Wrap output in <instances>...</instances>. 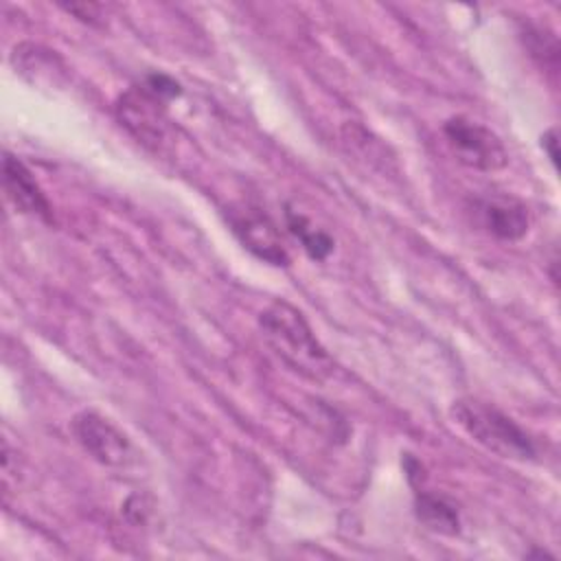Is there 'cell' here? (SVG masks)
I'll list each match as a JSON object with an SVG mask.
<instances>
[{"label":"cell","instance_id":"1","mask_svg":"<svg viewBox=\"0 0 561 561\" xmlns=\"http://www.w3.org/2000/svg\"><path fill=\"white\" fill-rule=\"evenodd\" d=\"M259 327L267 346L291 370L313 381H324L333 373V359L296 307L283 300L272 302L261 311Z\"/></svg>","mask_w":561,"mask_h":561},{"label":"cell","instance_id":"2","mask_svg":"<svg viewBox=\"0 0 561 561\" xmlns=\"http://www.w3.org/2000/svg\"><path fill=\"white\" fill-rule=\"evenodd\" d=\"M451 416L484 449L511 460L535 458L533 438L495 405L473 397H462L454 401Z\"/></svg>","mask_w":561,"mask_h":561},{"label":"cell","instance_id":"3","mask_svg":"<svg viewBox=\"0 0 561 561\" xmlns=\"http://www.w3.org/2000/svg\"><path fill=\"white\" fill-rule=\"evenodd\" d=\"M443 134L458 162L478 171H500L508 162L502 140L484 125L454 116L443 125Z\"/></svg>","mask_w":561,"mask_h":561},{"label":"cell","instance_id":"4","mask_svg":"<svg viewBox=\"0 0 561 561\" xmlns=\"http://www.w3.org/2000/svg\"><path fill=\"white\" fill-rule=\"evenodd\" d=\"M164 101L160 94L149 90L145 83L125 92L116 105L123 125L147 147L160 151L171 136V121L164 112Z\"/></svg>","mask_w":561,"mask_h":561},{"label":"cell","instance_id":"5","mask_svg":"<svg viewBox=\"0 0 561 561\" xmlns=\"http://www.w3.org/2000/svg\"><path fill=\"white\" fill-rule=\"evenodd\" d=\"M72 434L79 445L101 465L107 467H123L131 458V445L127 436L114 427L107 419L92 410L79 412L72 423Z\"/></svg>","mask_w":561,"mask_h":561},{"label":"cell","instance_id":"6","mask_svg":"<svg viewBox=\"0 0 561 561\" xmlns=\"http://www.w3.org/2000/svg\"><path fill=\"white\" fill-rule=\"evenodd\" d=\"M230 226L241 243L270 265H287L289 256L283 248L276 226L256 208L230 210Z\"/></svg>","mask_w":561,"mask_h":561},{"label":"cell","instance_id":"7","mask_svg":"<svg viewBox=\"0 0 561 561\" xmlns=\"http://www.w3.org/2000/svg\"><path fill=\"white\" fill-rule=\"evenodd\" d=\"M2 180H4V193L9 202L24 215L39 217L44 221H53V208L46 199L42 186L28 171V167L18 160L15 156L7 153L2 162Z\"/></svg>","mask_w":561,"mask_h":561},{"label":"cell","instance_id":"8","mask_svg":"<svg viewBox=\"0 0 561 561\" xmlns=\"http://www.w3.org/2000/svg\"><path fill=\"white\" fill-rule=\"evenodd\" d=\"M480 224L502 241L522 239L528 232V208L515 197H486L476 204Z\"/></svg>","mask_w":561,"mask_h":561},{"label":"cell","instance_id":"9","mask_svg":"<svg viewBox=\"0 0 561 561\" xmlns=\"http://www.w3.org/2000/svg\"><path fill=\"white\" fill-rule=\"evenodd\" d=\"M414 513L425 528L440 533V535H458L460 530V515L458 508L443 495L419 491L414 497Z\"/></svg>","mask_w":561,"mask_h":561},{"label":"cell","instance_id":"10","mask_svg":"<svg viewBox=\"0 0 561 561\" xmlns=\"http://www.w3.org/2000/svg\"><path fill=\"white\" fill-rule=\"evenodd\" d=\"M285 221H287L289 232L300 241L302 250H305L313 261H324V259L331 254V250H333V239H331L324 230L316 228L309 217H305L302 213H298V210H294V208L287 206V210H285Z\"/></svg>","mask_w":561,"mask_h":561},{"label":"cell","instance_id":"11","mask_svg":"<svg viewBox=\"0 0 561 561\" xmlns=\"http://www.w3.org/2000/svg\"><path fill=\"white\" fill-rule=\"evenodd\" d=\"M541 145H543V149L548 151L550 162L557 164V158H559V151H557V129H548V131L543 134V138H541Z\"/></svg>","mask_w":561,"mask_h":561}]
</instances>
